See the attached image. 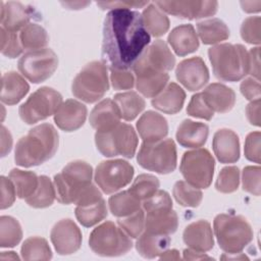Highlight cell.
<instances>
[{"label": "cell", "instance_id": "8fae6325", "mask_svg": "<svg viewBox=\"0 0 261 261\" xmlns=\"http://www.w3.org/2000/svg\"><path fill=\"white\" fill-rule=\"evenodd\" d=\"M62 104L60 93L49 87H43L34 92L20 105L18 113L22 121L28 124L36 123L55 114Z\"/></svg>", "mask_w": 261, "mask_h": 261}, {"label": "cell", "instance_id": "f5cc1de1", "mask_svg": "<svg viewBox=\"0 0 261 261\" xmlns=\"http://www.w3.org/2000/svg\"><path fill=\"white\" fill-rule=\"evenodd\" d=\"M261 134L260 132H253L250 133L245 142V156L248 160L260 163V157H261Z\"/></svg>", "mask_w": 261, "mask_h": 261}, {"label": "cell", "instance_id": "3957f363", "mask_svg": "<svg viewBox=\"0 0 261 261\" xmlns=\"http://www.w3.org/2000/svg\"><path fill=\"white\" fill-rule=\"evenodd\" d=\"M214 75L225 82H237L249 73V55L240 44H218L208 50Z\"/></svg>", "mask_w": 261, "mask_h": 261}, {"label": "cell", "instance_id": "db71d44e", "mask_svg": "<svg viewBox=\"0 0 261 261\" xmlns=\"http://www.w3.org/2000/svg\"><path fill=\"white\" fill-rule=\"evenodd\" d=\"M1 209H6L10 207L14 200L16 195V190L9 177L1 176Z\"/></svg>", "mask_w": 261, "mask_h": 261}, {"label": "cell", "instance_id": "681fc988", "mask_svg": "<svg viewBox=\"0 0 261 261\" xmlns=\"http://www.w3.org/2000/svg\"><path fill=\"white\" fill-rule=\"evenodd\" d=\"M143 209L147 212L172 209V201L165 191H157L154 195L143 201Z\"/></svg>", "mask_w": 261, "mask_h": 261}, {"label": "cell", "instance_id": "d4e9b609", "mask_svg": "<svg viewBox=\"0 0 261 261\" xmlns=\"http://www.w3.org/2000/svg\"><path fill=\"white\" fill-rule=\"evenodd\" d=\"M202 95L213 112L225 113L232 109L236 103L234 92L223 84L214 83L209 85Z\"/></svg>", "mask_w": 261, "mask_h": 261}, {"label": "cell", "instance_id": "7bdbcfd3", "mask_svg": "<svg viewBox=\"0 0 261 261\" xmlns=\"http://www.w3.org/2000/svg\"><path fill=\"white\" fill-rule=\"evenodd\" d=\"M159 188V180L152 174H140L137 176L135 181L128 191L140 201H144L154 195Z\"/></svg>", "mask_w": 261, "mask_h": 261}, {"label": "cell", "instance_id": "ab89813d", "mask_svg": "<svg viewBox=\"0 0 261 261\" xmlns=\"http://www.w3.org/2000/svg\"><path fill=\"white\" fill-rule=\"evenodd\" d=\"M20 254L23 260H49L52 258L47 241L40 237L27 239L21 246Z\"/></svg>", "mask_w": 261, "mask_h": 261}, {"label": "cell", "instance_id": "74e56055", "mask_svg": "<svg viewBox=\"0 0 261 261\" xmlns=\"http://www.w3.org/2000/svg\"><path fill=\"white\" fill-rule=\"evenodd\" d=\"M8 177L15 187L17 197L24 200L34 194L39 184V177L33 171L14 168L9 172Z\"/></svg>", "mask_w": 261, "mask_h": 261}, {"label": "cell", "instance_id": "680465c9", "mask_svg": "<svg viewBox=\"0 0 261 261\" xmlns=\"http://www.w3.org/2000/svg\"><path fill=\"white\" fill-rule=\"evenodd\" d=\"M247 118L251 124L260 125V99L252 101L246 108Z\"/></svg>", "mask_w": 261, "mask_h": 261}, {"label": "cell", "instance_id": "c3c4849f", "mask_svg": "<svg viewBox=\"0 0 261 261\" xmlns=\"http://www.w3.org/2000/svg\"><path fill=\"white\" fill-rule=\"evenodd\" d=\"M260 166H246L242 175L244 191L255 196H260Z\"/></svg>", "mask_w": 261, "mask_h": 261}, {"label": "cell", "instance_id": "8d00e7d4", "mask_svg": "<svg viewBox=\"0 0 261 261\" xmlns=\"http://www.w3.org/2000/svg\"><path fill=\"white\" fill-rule=\"evenodd\" d=\"M55 198V187L51 179L46 175H41L39 176V184L36 191L25 199V202L34 208H46L53 204Z\"/></svg>", "mask_w": 261, "mask_h": 261}, {"label": "cell", "instance_id": "9c48e42d", "mask_svg": "<svg viewBox=\"0 0 261 261\" xmlns=\"http://www.w3.org/2000/svg\"><path fill=\"white\" fill-rule=\"evenodd\" d=\"M138 163L145 169L161 174L172 172L176 167V147L171 139L144 142L137 156Z\"/></svg>", "mask_w": 261, "mask_h": 261}, {"label": "cell", "instance_id": "1f68e13d", "mask_svg": "<svg viewBox=\"0 0 261 261\" xmlns=\"http://www.w3.org/2000/svg\"><path fill=\"white\" fill-rule=\"evenodd\" d=\"M199 37L203 44L211 45L226 40L229 37V30L219 18H212L197 23Z\"/></svg>", "mask_w": 261, "mask_h": 261}, {"label": "cell", "instance_id": "5bb4252c", "mask_svg": "<svg viewBox=\"0 0 261 261\" xmlns=\"http://www.w3.org/2000/svg\"><path fill=\"white\" fill-rule=\"evenodd\" d=\"M175 57L162 40L148 46L134 64L133 71L137 75L167 72L173 68Z\"/></svg>", "mask_w": 261, "mask_h": 261}, {"label": "cell", "instance_id": "d590c367", "mask_svg": "<svg viewBox=\"0 0 261 261\" xmlns=\"http://www.w3.org/2000/svg\"><path fill=\"white\" fill-rule=\"evenodd\" d=\"M108 204L111 213L118 218L127 216L141 209V201L128 190L111 196Z\"/></svg>", "mask_w": 261, "mask_h": 261}, {"label": "cell", "instance_id": "7402d4cb", "mask_svg": "<svg viewBox=\"0 0 261 261\" xmlns=\"http://www.w3.org/2000/svg\"><path fill=\"white\" fill-rule=\"evenodd\" d=\"M185 244L199 252L210 251L214 246L211 225L206 220H198L189 224L182 233Z\"/></svg>", "mask_w": 261, "mask_h": 261}, {"label": "cell", "instance_id": "4316f807", "mask_svg": "<svg viewBox=\"0 0 261 261\" xmlns=\"http://www.w3.org/2000/svg\"><path fill=\"white\" fill-rule=\"evenodd\" d=\"M208 134L209 128L207 124L185 119L177 127L176 140L182 147L199 148L206 143Z\"/></svg>", "mask_w": 261, "mask_h": 261}, {"label": "cell", "instance_id": "836d02e7", "mask_svg": "<svg viewBox=\"0 0 261 261\" xmlns=\"http://www.w3.org/2000/svg\"><path fill=\"white\" fill-rule=\"evenodd\" d=\"M142 19L148 33L154 37L164 35L169 29V19L154 3H150L142 13Z\"/></svg>", "mask_w": 261, "mask_h": 261}, {"label": "cell", "instance_id": "f35d334b", "mask_svg": "<svg viewBox=\"0 0 261 261\" xmlns=\"http://www.w3.org/2000/svg\"><path fill=\"white\" fill-rule=\"evenodd\" d=\"M19 39L23 49L37 50L45 48L49 42V37L44 28L37 23H29L19 33Z\"/></svg>", "mask_w": 261, "mask_h": 261}, {"label": "cell", "instance_id": "7c38bea8", "mask_svg": "<svg viewBox=\"0 0 261 261\" xmlns=\"http://www.w3.org/2000/svg\"><path fill=\"white\" fill-rule=\"evenodd\" d=\"M18 70L34 84L49 79L58 66L57 55L49 48L27 51L18 60Z\"/></svg>", "mask_w": 261, "mask_h": 261}, {"label": "cell", "instance_id": "9f6ffc18", "mask_svg": "<svg viewBox=\"0 0 261 261\" xmlns=\"http://www.w3.org/2000/svg\"><path fill=\"white\" fill-rule=\"evenodd\" d=\"M148 1H108V2H97L102 9H129V8H138L144 7L147 5Z\"/></svg>", "mask_w": 261, "mask_h": 261}, {"label": "cell", "instance_id": "e0dca14e", "mask_svg": "<svg viewBox=\"0 0 261 261\" xmlns=\"http://www.w3.org/2000/svg\"><path fill=\"white\" fill-rule=\"evenodd\" d=\"M177 81L189 91L202 89L209 81L208 68L201 57H192L178 63L175 69Z\"/></svg>", "mask_w": 261, "mask_h": 261}, {"label": "cell", "instance_id": "816d5d0a", "mask_svg": "<svg viewBox=\"0 0 261 261\" xmlns=\"http://www.w3.org/2000/svg\"><path fill=\"white\" fill-rule=\"evenodd\" d=\"M110 80L115 90H130L135 86V77L128 69H110Z\"/></svg>", "mask_w": 261, "mask_h": 261}, {"label": "cell", "instance_id": "f546056e", "mask_svg": "<svg viewBox=\"0 0 261 261\" xmlns=\"http://www.w3.org/2000/svg\"><path fill=\"white\" fill-rule=\"evenodd\" d=\"M185 99V91L177 84L169 83L160 94L153 98L152 105L164 113L175 114L182 108Z\"/></svg>", "mask_w": 261, "mask_h": 261}, {"label": "cell", "instance_id": "e7e4bbea", "mask_svg": "<svg viewBox=\"0 0 261 261\" xmlns=\"http://www.w3.org/2000/svg\"><path fill=\"white\" fill-rule=\"evenodd\" d=\"M61 4L65 7H68V9H81L90 4V2H61Z\"/></svg>", "mask_w": 261, "mask_h": 261}, {"label": "cell", "instance_id": "60d3db41", "mask_svg": "<svg viewBox=\"0 0 261 261\" xmlns=\"http://www.w3.org/2000/svg\"><path fill=\"white\" fill-rule=\"evenodd\" d=\"M22 238V230L19 222L11 216L0 218V246L11 248L16 246Z\"/></svg>", "mask_w": 261, "mask_h": 261}, {"label": "cell", "instance_id": "83f0119b", "mask_svg": "<svg viewBox=\"0 0 261 261\" xmlns=\"http://www.w3.org/2000/svg\"><path fill=\"white\" fill-rule=\"evenodd\" d=\"M178 225L177 214L172 209L147 212L145 217V231L169 236L173 233Z\"/></svg>", "mask_w": 261, "mask_h": 261}, {"label": "cell", "instance_id": "44dd1931", "mask_svg": "<svg viewBox=\"0 0 261 261\" xmlns=\"http://www.w3.org/2000/svg\"><path fill=\"white\" fill-rule=\"evenodd\" d=\"M212 147L216 158L221 163H234L240 158V141L231 129L222 128L214 134Z\"/></svg>", "mask_w": 261, "mask_h": 261}, {"label": "cell", "instance_id": "03108f58", "mask_svg": "<svg viewBox=\"0 0 261 261\" xmlns=\"http://www.w3.org/2000/svg\"><path fill=\"white\" fill-rule=\"evenodd\" d=\"M1 260H17L18 256L14 252H2L0 256Z\"/></svg>", "mask_w": 261, "mask_h": 261}, {"label": "cell", "instance_id": "ba28073f", "mask_svg": "<svg viewBox=\"0 0 261 261\" xmlns=\"http://www.w3.org/2000/svg\"><path fill=\"white\" fill-rule=\"evenodd\" d=\"M95 143L99 152L105 157L121 155L133 158L138 146V137L130 124L119 123L110 130L97 132Z\"/></svg>", "mask_w": 261, "mask_h": 261}, {"label": "cell", "instance_id": "94428289", "mask_svg": "<svg viewBox=\"0 0 261 261\" xmlns=\"http://www.w3.org/2000/svg\"><path fill=\"white\" fill-rule=\"evenodd\" d=\"M184 259L185 260H203V259H212L207 256L203 252H199L193 249H186L184 251Z\"/></svg>", "mask_w": 261, "mask_h": 261}, {"label": "cell", "instance_id": "d6a6232c", "mask_svg": "<svg viewBox=\"0 0 261 261\" xmlns=\"http://www.w3.org/2000/svg\"><path fill=\"white\" fill-rule=\"evenodd\" d=\"M113 101L119 109L121 118L127 121L135 119L145 108V100L132 91L116 94Z\"/></svg>", "mask_w": 261, "mask_h": 261}, {"label": "cell", "instance_id": "5b68a950", "mask_svg": "<svg viewBox=\"0 0 261 261\" xmlns=\"http://www.w3.org/2000/svg\"><path fill=\"white\" fill-rule=\"evenodd\" d=\"M213 227L218 245L226 254H240L253 240L252 227L243 216L218 214Z\"/></svg>", "mask_w": 261, "mask_h": 261}, {"label": "cell", "instance_id": "6da1fadb", "mask_svg": "<svg viewBox=\"0 0 261 261\" xmlns=\"http://www.w3.org/2000/svg\"><path fill=\"white\" fill-rule=\"evenodd\" d=\"M150 43L142 15L130 9L110 10L103 25L102 61L110 69H129Z\"/></svg>", "mask_w": 261, "mask_h": 261}, {"label": "cell", "instance_id": "9a60e30c", "mask_svg": "<svg viewBox=\"0 0 261 261\" xmlns=\"http://www.w3.org/2000/svg\"><path fill=\"white\" fill-rule=\"evenodd\" d=\"M154 4L162 11L188 19L211 16L215 14L218 7L216 1H156Z\"/></svg>", "mask_w": 261, "mask_h": 261}, {"label": "cell", "instance_id": "b9f144b4", "mask_svg": "<svg viewBox=\"0 0 261 261\" xmlns=\"http://www.w3.org/2000/svg\"><path fill=\"white\" fill-rule=\"evenodd\" d=\"M172 193L176 202L184 207H198L203 198V194L198 188L184 180L175 182Z\"/></svg>", "mask_w": 261, "mask_h": 261}, {"label": "cell", "instance_id": "e575fe53", "mask_svg": "<svg viewBox=\"0 0 261 261\" xmlns=\"http://www.w3.org/2000/svg\"><path fill=\"white\" fill-rule=\"evenodd\" d=\"M169 75L167 72L148 73L136 76L137 90L147 98H154L165 88Z\"/></svg>", "mask_w": 261, "mask_h": 261}, {"label": "cell", "instance_id": "2e32d148", "mask_svg": "<svg viewBox=\"0 0 261 261\" xmlns=\"http://www.w3.org/2000/svg\"><path fill=\"white\" fill-rule=\"evenodd\" d=\"M50 239L60 255L73 254L82 245V232L79 226L68 218L58 221L52 227Z\"/></svg>", "mask_w": 261, "mask_h": 261}, {"label": "cell", "instance_id": "52a82bcc", "mask_svg": "<svg viewBox=\"0 0 261 261\" xmlns=\"http://www.w3.org/2000/svg\"><path fill=\"white\" fill-rule=\"evenodd\" d=\"M89 245L95 254L104 257L121 256L133 248L130 238L111 221H106L93 229Z\"/></svg>", "mask_w": 261, "mask_h": 261}, {"label": "cell", "instance_id": "30bf717a", "mask_svg": "<svg viewBox=\"0 0 261 261\" xmlns=\"http://www.w3.org/2000/svg\"><path fill=\"white\" fill-rule=\"evenodd\" d=\"M214 158L207 149L188 151L182 155L179 170L191 186L207 189L214 174Z\"/></svg>", "mask_w": 261, "mask_h": 261}, {"label": "cell", "instance_id": "f907efd6", "mask_svg": "<svg viewBox=\"0 0 261 261\" xmlns=\"http://www.w3.org/2000/svg\"><path fill=\"white\" fill-rule=\"evenodd\" d=\"M260 23L259 16H251L246 18L241 27L242 38L250 44H260Z\"/></svg>", "mask_w": 261, "mask_h": 261}, {"label": "cell", "instance_id": "ffe728a7", "mask_svg": "<svg viewBox=\"0 0 261 261\" xmlns=\"http://www.w3.org/2000/svg\"><path fill=\"white\" fill-rule=\"evenodd\" d=\"M106 216L107 207L101 192L92 195L76 204L75 217L79 222L86 227H91L97 224Z\"/></svg>", "mask_w": 261, "mask_h": 261}, {"label": "cell", "instance_id": "cb8c5ba5", "mask_svg": "<svg viewBox=\"0 0 261 261\" xmlns=\"http://www.w3.org/2000/svg\"><path fill=\"white\" fill-rule=\"evenodd\" d=\"M137 129L144 142H157L166 137L168 124L161 114L149 110L139 118Z\"/></svg>", "mask_w": 261, "mask_h": 261}, {"label": "cell", "instance_id": "ee69618b", "mask_svg": "<svg viewBox=\"0 0 261 261\" xmlns=\"http://www.w3.org/2000/svg\"><path fill=\"white\" fill-rule=\"evenodd\" d=\"M240 184V170L237 166H226L222 168L215 182L218 192L229 194L238 190Z\"/></svg>", "mask_w": 261, "mask_h": 261}, {"label": "cell", "instance_id": "f6af8a7d", "mask_svg": "<svg viewBox=\"0 0 261 261\" xmlns=\"http://www.w3.org/2000/svg\"><path fill=\"white\" fill-rule=\"evenodd\" d=\"M118 226L130 238H139L143 232L145 227V214L144 209H139L138 211L117 219Z\"/></svg>", "mask_w": 261, "mask_h": 261}, {"label": "cell", "instance_id": "8992f818", "mask_svg": "<svg viewBox=\"0 0 261 261\" xmlns=\"http://www.w3.org/2000/svg\"><path fill=\"white\" fill-rule=\"evenodd\" d=\"M108 90L107 66L100 61L88 63L77 73L71 85L72 94L87 103L97 102Z\"/></svg>", "mask_w": 261, "mask_h": 261}, {"label": "cell", "instance_id": "bcb514c9", "mask_svg": "<svg viewBox=\"0 0 261 261\" xmlns=\"http://www.w3.org/2000/svg\"><path fill=\"white\" fill-rule=\"evenodd\" d=\"M22 50L17 32H10L1 27V53L9 58H15L21 54Z\"/></svg>", "mask_w": 261, "mask_h": 261}, {"label": "cell", "instance_id": "6f0895ef", "mask_svg": "<svg viewBox=\"0 0 261 261\" xmlns=\"http://www.w3.org/2000/svg\"><path fill=\"white\" fill-rule=\"evenodd\" d=\"M249 55V73L252 74L256 80L260 77V48L256 47L248 52Z\"/></svg>", "mask_w": 261, "mask_h": 261}, {"label": "cell", "instance_id": "11a10c76", "mask_svg": "<svg viewBox=\"0 0 261 261\" xmlns=\"http://www.w3.org/2000/svg\"><path fill=\"white\" fill-rule=\"evenodd\" d=\"M240 90L248 100L254 101L260 99V83L258 80H254L253 77L245 79L240 86Z\"/></svg>", "mask_w": 261, "mask_h": 261}, {"label": "cell", "instance_id": "277c9868", "mask_svg": "<svg viewBox=\"0 0 261 261\" xmlns=\"http://www.w3.org/2000/svg\"><path fill=\"white\" fill-rule=\"evenodd\" d=\"M93 169L85 161L68 163L54 176L56 199L61 204H76L82 195L92 185Z\"/></svg>", "mask_w": 261, "mask_h": 261}, {"label": "cell", "instance_id": "7a4b0ae2", "mask_svg": "<svg viewBox=\"0 0 261 261\" xmlns=\"http://www.w3.org/2000/svg\"><path fill=\"white\" fill-rule=\"evenodd\" d=\"M58 144L59 136L52 124L37 125L17 142L14 161L22 167L40 165L54 156Z\"/></svg>", "mask_w": 261, "mask_h": 261}, {"label": "cell", "instance_id": "7dc6e473", "mask_svg": "<svg viewBox=\"0 0 261 261\" xmlns=\"http://www.w3.org/2000/svg\"><path fill=\"white\" fill-rule=\"evenodd\" d=\"M187 112L191 116L204 118L206 120H210L214 115V112L206 103L202 93H197L192 96L187 107Z\"/></svg>", "mask_w": 261, "mask_h": 261}, {"label": "cell", "instance_id": "f1b7e54d", "mask_svg": "<svg viewBox=\"0 0 261 261\" xmlns=\"http://www.w3.org/2000/svg\"><path fill=\"white\" fill-rule=\"evenodd\" d=\"M30 86L25 80L15 71H9L2 75L1 101L7 105L18 103L29 92Z\"/></svg>", "mask_w": 261, "mask_h": 261}, {"label": "cell", "instance_id": "4fadbf2b", "mask_svg": "<svg viewBox=\"0 0 261 261\" xmlns=\"http://www.w3.org/2000/svg\"><path fill=\"white\" fill-rule=\"evenodd\" d=\"M134 167L125 160L102 161L95 171V181L105 194H112L130 182Z\"/></svg>", "mask_w": 261, "mask_h": 261}, {"label": "cell", "instance_id": "d6986e66", "mask_svg": "<svg viewBox=\"0 0 261 261\" xmlns=\"http://www.w3.org/2000/svg\"><path fill=\"white\" fill-rule=\"evenodd\" d=\"M87 107L73 99L63 102L54 114V121L57 126L64 132L79 129L86 120Z\"/></svg>", "mask_w": 261, "mask_h": 261}, {"label": "cell", "instance_id": "be15d7a7", "mask_svg": "<svg viewBox=\"0 0 261 261\" xmlns=\"http://www.w3.org/2000/svg\"><path fill=\"white\" fill-rule=\"evenodd\" d=\"M161 260H179L180 256L177 250H166L160 257Z\"/></svg>", "mask_w": 261, "mask_h": 261}, {"label": "cell", "instance_id": "6125c7cd", "mask_svg": "<svg viewBox=\"0 0 261 261\" xmlns=\"http://www.w3.org/2000/svg\"><path fill=\"white\" fill-rule=\"evenodd\" d=\"M241 5L246 12H258L261 8V1H241Z\"/></svg>", "mask_w": 261, "mask_h": 261}, {"label": "cell", "instance_id": "603a6c76", "mask_svg": "<svg viewBox=\"0 0 261 261\" xmlns=\"http://www.w3.org/2000/svg\"><path fill=\"white\" fill-rule=\"evenodd\" d=\"M120 112L114 101L104 99L99 102L90 114V123L97 132L110 130L120 123Z\"/></svg>", "mask_w": 261, "mask_h": 261}, {"label": "cell", "instance_id": "484cf974", "mask_svg": "<svg viewBox=\"0 0 261 261\" xmlns=\"http://www.w3.org/2000/svg\"><path fill=\"white\" fill-rule=\"evenodd\" d=\"M167 41L178 56H186L199 48L198 36L192 24H181L174 28L169 33Z\"/></svg>", "mask_w": 261, "mask_h": 261}, {"label": "cell", "instance_id": "91938a15", "mask_svg": "<svg viewBox=\"0 0 261 261\" xmlns=\"http://www.w3.org/2000/svg\"><path fill=\"white\" fill-rule=\"evenodd\" d=\"M12 147V137L7 130V128L2 125L1 126V156H5L7 153L10 152Z\"/></svg>", "mask_w": 261, "mask_h": 261}, {"label": "cell", "instance_id": "ac0fdd59", "mask_svg": "<svg viewBox=\"0 0 261 261\" xmlns=\"http://www.w3.org/2000/svg\"><path fill=\"white\" fill-rule=\"evenodd\" d=\"M1 4V24L2 28L10 31L17 32L28 25L32 19H40L38 12L34 7L24 5L20 2L9 1Z\"/></svg>", "mask_w": 261, "mask_h": 261}, {"label": "cell", "instance_id": "4dcf8cb0", "mask_svg": "<svg viewBox=\"0 0 261 261\" xmlns=\"http://www.w3.org/2000/svg\"><path fill=\"white\" fill-rule=\"evenodd\" d=\"M170 242L168 236L144 231L136 242V249L142 257L153 259L160 257L168 249Z\"/></svg>", "mask_w": 261, "mask_h": 261}]
</instances>
